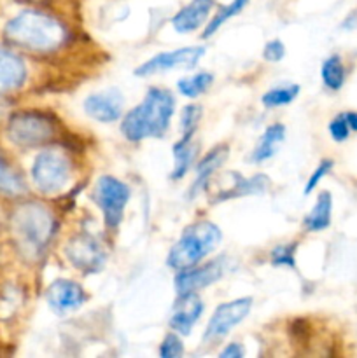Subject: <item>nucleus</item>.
I'll list each match as a JSON object with an SVG mask.
<instances>
[{"instance_id": "nucleus-28", "label": "nucleus", "mask_w": 357, "mask_h": 358, "mask_svg": "<svg viewBox=\"0 0 357 358\" xmlns=\"http://www.w3.org/2000/svg\"><path fill=\"white\" fill-rule=\"evenodd\" d=\"M294 252H296V243L293 245H279L272 250V262L275 266H287V268H294Z\"/></svg>"}, {"instance_id": "nucleus-33", "label": "nucleus", "mask_w": 357, "mask_h": 358, "mask_svg": "<svg viewBox=\"0 0 357 358\" xmlns=\"http://www.w3.org/2000/svg\"><path fill=\"white\" fill-rule=\"evenodd\" d=\"M223 358H241L244 357V348H241L238 343H231V345L226 346L223 353H220Z\"/></svg>"}, {"instance_id": "nucleus-19", "label": "nucleus", "mask_w": 357, "mask_h": 358, "mask_svg": "<svg viewBox=\"0 0 357 358\" xmlns=\"http://www.w3.org/2000/svg\"><path fill=\"white\" fill-rule=\"evenodd\" d=\"M286 138V128L282 124H272L266 128L265 135L261 136L259 143L255 145L254 152H252V161L254 163H262V161L270 159L276 154L279 145Z\"/></svg>"}, {"instance_id": "nucleus-16", "label": "nucleus", "mask_w": 357, "mask_h": 358, "mask_svg": "<svg viewBox=\"0 0 357 358\" xmlns=\"http://www.w3.org/2000/svg\"><path fill=\"white\" fill-rule=\"evenodd\" d=\"M227 147L226 145H220L216 147V149L210 150L205 157L198 163L196 166V178L192 182L191 189H189V198H195L200 191H205L206 184H209L210 177L223 166L224 161L227 159Z\"/></svg>"}, {"instance_id": "nucleus-12", "label": "nucleus", "mask_w": 357, "mask_h": 358, "mask_svg": "<svg viewBox=\"0 0 357 358\" xmlns=\"http://www.w3.org/2000/svg\"><path fill=\"white\" fill-rule=\"evenodd\" d=\"M125 98L118 90L102 91L90 94L84 100V110L91 119L100 122H112L121 117Z\"/></svg>"}, {"instance_id": "nucleus-34", "label": "nucleus", "mask_w": 357, "mask_h": 358, "mask_svg": "<svg viewBox=\"0 0 357 358\" xmlns=\"http://www.w3.org/2000/svg\"><path fill=\"white\" fill-rule=\"evenodd\" d=\"M345 117H346V122H349L350 129H352V131H357V112H346Z\"/></svg>"}, {"instance_id": "nucleus-11", "label": "nucleus", "mask_w": 357, "mask_h": 358, "mask_svg": "<svg viewBox=\"0 0 357 358\" xmlns=\"http://www.w3.org/2000/svg\"><path fill=\"white\" fill-rule=\"evenodd\" d=\"M224 273V259H216L202 268H189L178 271L175 278V289L178 296L182 294H195L198 290L206 289L209 285L216 283Z\"/></svg>"}, {"instance_id": "nucleus-17", "label": "nucleus", "mask_w": 357, "mask_h": 358, "mask_svg": "<svg viewBox=\"0 0 357 358\" xmlns=\"http://www.w3.org/2000/svg\"><path fill=\"white\" fill-rule=\"evenodd\" d=\"M27 79V69L21 58L0 48V93L18 90Z\"/></svg>"}, {"instance_id": "nucleus-9", "label": "nucleus", "mask_w": 357, "mask_h": 358, "mask_svg": "<svg viewBox=\"0 0 357 358\" xmlns=\"http://www.w3.org/2000/svg\"><path fill=\"white\" fill-rule=\"evenodd\" d=\"M65 254L69 261L86 275H93V273L100 271L105 264V259H107L100 243L94 238L88 236V234H79L74 240H70V243L66 245Z\"/></svg>"}, {"instance_id": "nucleus-18", "label": "nucleus", "mask_w": 357, "mask_h": 358, "mask_svg": "<svg viewBox=\"0 0 357 358\" xmlns=\"http://www.w3.org/2000/svg\"><path fill=\"white\" fill-rule=\"evenodd\" d=\"M234 180L237 184L233 187L226 189V191L219 192L217 198H214L212 201H226L231 198H240V196H248V194H261L266 189L270 187V178L266 175H255L252 178H244L240 175H234Z\"/></svg>"}, {"instance_id": "nucleus-6", "label": "nucleus", "mask_w": 357, "mask_h": 358, "mask_svg": "<svg viewBox=\"0 0 357 358\" xmlns=\"http://www.w3.org/2000/svg\"><path fill=\"white\" fill-rule=\"evenodd\" d=\"M31 177L44 194H55L66 185L70 178V163L59 150H44L35 157Z\"/></svg>"}, {"instance_id": "nucleus-1", "label": "nucleus", "mask_w": 357, "mask_h": 358, "mask_svg": "<svg viewBox=\"0 0 357 358\" xmlns=\"http://www.w3.org/2000/svg\"><path fill=\"white\" fill-rule=\"evenodd\" d=\"M175 100L168 90L153 87L139 107L132 108L122 119L121 131L130 142H140L144 138H160L170 126L174 115Z\"/></svg>"}, {"instance_id": "nucleus-23", "label": "nucleus", "mask_w": 357, "mask_h": 358, "mask_svg": "<svg viewBox=\"0 0 357 358\" xmlns=\"http://www.w3.org/2000/svg\"><path fill=\"white\" fill-rule=\"evenodd\" d=\"M322 80H324L326 87L331 91L342 90L343 83H345V66H343L342 58L338 55H332L322 63L321 69Z\"/></svg>"}, {"instance_id": "nucleus-8", "label": "nucleus", "mask_w": 357, "mask_h": 358, "mask_svg": "<svg viewBox=\"0 0 357 358\" xmlns=\"http://www.w3.org/2000/svg\"><path fill=\"white\" fill-rule=\"evenodd\" d=\"M252 299L251 297H244V299L231 301V303L220 304L216 311H214L212 318L209 322L205 334H203V341L205 343H217L220 339L226 338L231 332V329L237 327L238 324L245 320L248 313H251Z\"/></svg>"}, {"instance_id": "nucleus-20", "label": "nucleus", "mask_w": 357, "mask_h": 358, "mask_svg": "<svg viewBox=\"0 0 357 358\" xmlns=\"http://www.w3.org/2000/svg\"><path fill=\"white\" fill-rule=\"evenodd\" d=\"M331 212H332V198L328 191L321 192L317 198V203L312 208V212L304 217V226L312 233L324 231L331 224Z\"/></svg>"}, {"instance_id": "nucleus-10", "label": "nucleus", "mask_w": 357, "mask_h": 358, "mask_svg": "<svg viewBox=\"0 0 357 358\" xmlns=\"http://www.w3.org/2000/svg\"><path fill=\"white\" fill-rule=\"evenodd\" d=\"M205 55V48L202 45H196V48H182L175 49L170 52H161L156 55L154 58H150L149 62H146L144 65H140L135 70V76L146 77L153 76V73L160 72H168V70L175 69H191L196 63L200 62V58Z\"/></svg>"}, {"instance_id": "nucleus-24", "label": "nucleus", "mask_w": 357, "mask_h": 358, "mask_svg": "<svg viewBox=\"0 0 357 358\" xmlns=\"http://www.w3.org/2000/svg\"><path fill=\"white\" fill-rule=\"evenodd\" d=\"M212 83H214L212 73L202 72V73H196V76L192 77H184V79H181L177 83V87L184 96L196 98L200 96V94L205 93V91L212 86Z\"/></svg>"}, {"instance_id": "nucleus-14", "label": "nucleus", "mask_w": 357, "mask_h": 358, "mask_svg": "<svg viewBox=\"0 0 357 358\" xmlns=\"http://www.w3.org/2000/svg\"><path fill=\"white\" fill-rule=\"evenodd\" d=\"M203 313V303L195 294H182L174 308V313L170 318V327L177 331L178 334L188 336L196 322L200 320Z\"/></svg>"}, {"instance_id": "nucleus-4", "label": "nucleus", "mask_w": 357, "mask_h": 358, "mask_svg": "<svg viewBox=\"0 0 357 358\" xmlns=\"http://www.w3.org/2000/svg\"><path fill=\"white\" fill-rule=\"evenodd\" d=\"M220 238L223 234H220L219 227L209 220L191 224L189 227H186L181 240L174 245L168 254V266L177 271L195 268L210 252L216 250Z\"/></svg>"}, {"instance_id": "nucleus-7", "label": "nucleus", "mask_w": 357, "mask_h": 358, "mask_svg": "<svg viewBox=\"0 0 357 358\" xmlns=\"http://www.w3.org/2000/svg\"><path fill=\"white\" fill-rule=\"evenodd\" d=\"M93 198L104 213L107 227H111V229L118 227L121 224L126 203L130 199L128 185L114 177H102L98 178Z\"/></svg>"}, {"instance_id": "nucleus-13", "label": "nucleus", "mask_w": 357, "mask_h": 358, "mask_svg": "<svg viewBox=\"0 0 357 358\" xmlns=\"http://www.w3.org/2000/svg\"><path fill=\"white\" fill-rule=\"evenodd\" d=\"M84 301H86L84 290L70 280H56L48 290V303L56 313L77 310L79 306H83Z\"/></svg>"}, {"instance_id": "nucleus-5", "label": "nucleus", "mask_w": 357, "mask_h": 358, "mask_svg": "<svg viewBox=\"0 0 357 358\" xmlns=\"http://www.w3.org/2000/svg\"><path fill=\"white\" fill-rule=\"evenodd\" d=\"M7 133L16 145L37 147L52 138L55 124L42 112H18L9 119Z\"/></svg>"}, {"instance_id": "nucleus-29", "label": "nucleus", "mask_w": 357, "mask_h": 358, "mask_svg": "<svg viewBox=\"0 0 357 358\" xmlns=\"http://www.w3.org/2000/svg\"><path fill=\"white\" fill-rule=\"evenodd\" d=\"M332 166H335V163H332L331 159H322L321 163H318V166L315 168V171L312 173V177L308 178L307 185H304V191H303L304 196H308L315 187H317L318 182H321L322 178H324L326 175L332 170Z\"/></svg>"}, {"instance_id": "nucleus-27", "label": "nucleus", "mask_w": 357, "mask_h": 358, "mask_svg": "<svg viewBox=\"0 0 357 358\" xmlns=\"http://www.w3.org/2000/svg\"><path fill=\"white\" fill-rule=\"evenodd\" d=\"M200 119H202V107L200 105H186L181 115L182 135L192 136V133L198 128Z\"/></svg>"}, {"instance_id": "nucleus-3", "label": "nucleus", "mask_w": 357, "mask_h": 358, "mask_svg": "<svg viewBox=\"0 0 357 358\" xmlns=\"http://www.w3.org/2000/svg\"><path fill=\"white\" fill-rule=\"evenodd\" d=\"M13 236L24 257H38L55 234V217L38 203L18 206L10 219Z\"/></svg>"}, {"instance_id": "nucleus-2", "label": "nucleus", "mask_w": 357, "mask_h": 358, "mask_svg": "<svg viewBox=\"0 0 357 358\" xmlns=\"http://www.w3.org/2000/svg\"><path fill=\"white\" fill-rule=\"evenodd\" d=\"M6 37L18 48L31 52H51L65 42V27L55 17L38 10H24L9 21Z\"/></svg>"}, {"instance_id": "nucleus-15", "label": "nucleus", "mask_w": 357, "mask_h": 358, "mask_svg": "<svg viewBox=\"0 0 357 358\" xmlns=\"http://www.w3.org/2000/svg\"><path fill=\"white\" fill-rule=\"evenodd\" d=\"M214 7V0H191L184 9L178 10L172 20V24L181 34L195 31L205 23L206 16Z\"/></svg>"}, {"instance_id": "nucleus-30", "label": "nucleus", "mask_w": 357, "mask_h": 358, "mask_svg": "<svg viewBox=\"0 0 357 358\" xmlns=\"http://www.w3.org/2000/svg\"><path fill=\"white\" fill-rule=\"evenodd\" d=\"M182 353H184V346H182V341L178 339V336L168 334L163 339V343H161L160 355L163 358H178Z\"/></svg>"}, {"instance_id": "nucleus-21", "label": "nucleus", "mask_w": 357, "mask_h": 358, "mask_svg": "<svg viewBox=\"0 0 357 358\" xmlns=\"http://www.w3.org/2000/svg\"><path fill=\"white\" fill-rule=\"evenodd\" d=\"M195 143H192V136H182V140H178L174 145V171H172V178L178 180V178L184 177L186 173L191 168L192 161H195Z\"/></svg>"}, {"instance_id": "nucleus-32", "label": "nucleus", "mask_w": 357, "mask_h": 358, "mask_svg": "<svg viewBox=\"0 0 357 358\" xmlns=\"http://www.w3.org/2000/svg\"><path fill=\"white\" fill-rule=\"evenodd\" d=\"M284 55H286V48H284L282 42L279 41V38H275V41H270L268 44L265 45V51H262V58L266 59V62H280V59L284 58Z\"/></svg>"}, {"instance_id": "nucleus-25", "label": "nucleus", "mask_w": 357, "mask_h": 358, "mask_svg": "<svg viewBox=\"0 0 357 358\" xmlns=\"http://www.w3.org/2000/svg\"><path fill=\"white\" fill-rule=\"evenodd\" d=\"M248 3V0H233L231 3H227V6H224L223 9L219 10V13L216 14V16L212 17V21H210L209 24H206L205 31H203V37H210L212 34H216L217 30H219L220 27H223L224 23H226L230 17L237 16L238 13H241V9H244L245 6Z\"/></svg>"}, {"instance_id": "nucleus-22", "label": "nucleus", "mask_w": 357, "mask_h": 358, "mask_svg": "<svg viewBox=\"0 0 357 358\" xmlns=\"http://www.w3.org/2000/svg\"><path fill=\"white\" fill-rule=\"evenodd\" d=\"M27 185H24L21 175L0 156V192L6 196H20L23 194Z\"/></svg>"}, {"instance_id": "nucleus-26", "label": "nucleus", "mask_w": 357, "mask_h": 358, "mask_svg": "<svg viewBox=\"0 0 357 358\" xmlns=\"http://www.w3.org/2000/svg\"><path fill=\"white\" fill-rule=\"evenodd\" d=\"M298 93H300V86H296V84L273 87V90H270L268 93L262 96V103L268 108L282 107V105H289L290 101L298 96Z\"/></svg>"}, {"instance_id": "nucleus-31", "label": "nucleus", "mask_w": 357, "mask_h": 358, "mask_svg": "<svg viewBox=\"0 0 357 358\" xmlns=\"http://www.w3.org/2000/svg\"><path fill=\"white\" fill-rule=\"evenodd\" d=\"M350 131H352V129H350L349 122H346L345 114L336 115V117L329 122V133H331L332 140H336V142H345V140L349 138Z\"/></svg>"}]
</instances>
